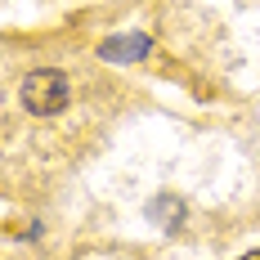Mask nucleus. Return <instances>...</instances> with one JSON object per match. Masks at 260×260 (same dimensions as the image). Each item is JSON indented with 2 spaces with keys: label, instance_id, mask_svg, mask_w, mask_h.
I'll use <instances>...</instances> for the list:
<instances>
[{
  "label": "nucleus",
  "instance_id": "1",
  "mask_svg": "<svg viewBox=\"0 0 260 260\" xmlns=\"http://www.w3.org/2000/svg\"><path fill=\"white\" fill-rule=\"evenodd\" d=\"M23 104L31 108L36 117H54L58 108H68V77L54 72V68L31 72V77L23 81Z\"/></svg>",
  "mask_w": 260,
  "mask_h": 260
},
{
  "label": "nucleus",
  "instance_id": "2",
  "mask_svg": "<svg viewBox=\"0 0 260 260\" xmlns=\"http://www.w3.org/2000/svg\"><path fill=\"white\" fill-rule=\"evenodd\" d=\"M148 50V41L144 36H130L126 45H104V58H130V54H144Z\"/></svg>",
  "mask_w": 260,
  "mask_h": 260
},
{
  "label": "nucleus",
  "instance_id": "3",
  "mask_svg": "<svg viewBox=\"0 0 260 260\" xmlns=\"http://www.w3.org/2000/svg\"><path fill=\"white\" fill-rule=\"evenodd\" d=\"M242 260H260V251H247V256H242Z\"/></svg>",
  "mask_w": 260,
  "mask_h": 260
}]
</instances>
